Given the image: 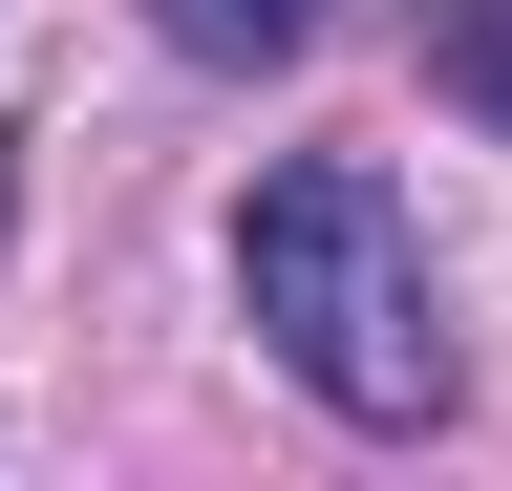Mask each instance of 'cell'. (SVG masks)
Returning <instances> with one entry per match:
<instances>
[{"label":"cell","instance_id":"3957f363","mask_svg":"<svg viewBox=\"0 0 512 491\" xmlns=\"http://www.w3.org/2000/svg\"><path fill=\"white\" fill-rule=\"evenodd\" d=\"M427 86H448V107L512 150V0H427Z\"/></svg>","mask_w":512,"mask_h":491},{"label":"cell","instance_id":"277c9868","mask_svg":"<svg viewBox=\"0 0 512 491\" xmlns=\"http://www.w3.org/2000/svg\"><path fill=\"white\" fill-rule=\"evenodd\" d=\"M0 214H22V171H0Z\"/></svg>","mask_w":512,"mask_h":491},{"label":"cell","instance_id":"7a4b0ae2","mask_svg":"<svg viewBox=\"0 0 512 491\" xmlns=\"http://www.w3.org/2000/svg\"><path fill=\"white\" fill-rule=\"evenodd\" d=\"M320 22H342V0H150V43H171V65H299Z\"/></svg>","mask_w":512,"mask_h":491},{"label":"cell","instance_id":"6da1fadb","mask_svg":"<svg viewBox=\"0 0 512 491\" xmlns=\"http://www.w3.org/2000/svg\"><path fill=\"white\" fill-rule=\"evenodd\" d=\"M235 321L278 342V385H320L342 427H448V299H427V235L406 193H384L363 150H299V171H256V214H235Z\"/></svg>","mask_w":512,"mask_h":491}]
</instances>
